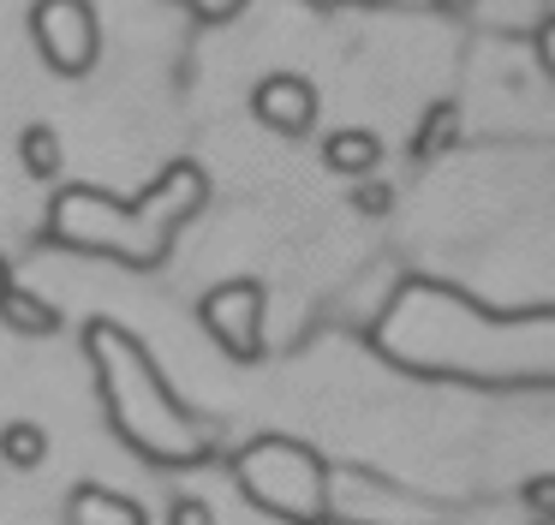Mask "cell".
<instances>
[{
  "instance_id": "7",
  "label": "cell",
  "mask_w": 555,
  "mask_h": 525,
  "mask_svg": "<svg viewBox=\"0 0 555 525\" xmlns=\"http://www.w3.org/2000/svg\"><path fill=\"white\" fill-rule=\"evenodd\" d=\"M66 525H150V513L138 508L132 496H120V489L78 484L73 496H66Z\"/></svg>"
},
{
  "instance_id": "10",
  "label": "cell",
  "mask_w": 555,
  "mask_h": 525,
  "mask_svg": "<svg viewBox=\"0 0 555 525\" xmlns=\"http://www.w3.org/2000/svg\"><path fill=\"white\" fill-rule=\"evenodd\" d=\"M0 460L13 465V472H37V465L49 460V430L30 424V418L7 424V430H0Z\"/></svg>"
},
{
  "instance_id": "20",
  "label": "cell",
  "mask_w": 555,
  "mask_h": 525,
  "mask_svg": "<svg viewBox=\"0 0 555 525\" xmlns=\"http://www.w3.org/2000/svg\"><path fill=\"white\" fill-rule=\"evenodd\" d=\"M538 525H555V513H550V520H538Z\"/></svg>"
},
{
  "instance_id": "15",
  "label": "cell",
  "mask_w": 555,
  "mask_h": 525,
  "mask_svg": "<svg viewBox=\"0 0 555 525\" xmlns=\"http://www.w3.org/2000/svg\"><path fill=\"white\" fill-rule=\"evenodd\" d=\"M168 525H216V513H209V501L180 496V501H173V513H168Z\"/></svg>"
},
{
  "instance_id": "14",
  "label": "cell",
  "mask_w": 555,
  "mask_h": 525,
  "mask_svg": "<svg viewBox=\"0 0 555 525\" xmlns=\"http://www.w3.org/2000/svg\"><path fill=\"white\" fill-rule=\"evenodd\" d=\"M526 508L538 513V520H550V513H555V472L526 477Z\"/></svg>"
},
{
  "instance_id": "17",
  "label": "cell",
  "mask_w": 555,
  "mask_h": 525,
  "mask_svg": "<svg viewBox=\"0 0 555 525\" xmlns=\"http://www.w3.org/2000/svg\"><path fill=\"white\" fill-rule=\"evenodd\" d=\"M538 54H543V66H550V78H555V18L538 30Z\"/></svg>"
},
{
  "instance_id": "6",
  "label": "cell",
  "mask_w": 555,
  "mask_h": 525,
  "mask_svg": "<svg viewBox=\"0 0 555 525\" xmlns=\"http://www.w3.org/2000/svg\"><path fill=\"white\" fill-rule=\"evenodd\" d=\"M251 107L269 131H281V138H305V131L317 126V90L299 72H269L251 90Z\"/></svg>"
},
{
  "instance_id": "18",
  "label": "cell",
  "mask_w": 555,
  "mask_h": 525,
  "mask_svg": "<svg viewBox=\"0 0 555 525\" xmlns=\"http://www.w3.org/2000/svg\"><path fill=\"white\" fill-rule=\"evenodd\" d=\"M7 286H13V281H7V257H0V293H7Z\"/></svg>"
},
{
  "instance_id": "5",
  "label": "cell",
  "mask_w": 555,
  "mask_h": 525,
  "mask_svg": "<svg viewBox=\"0 0 555 525\" xmlns=\"http://www.w3.org/2000/svg\"><path fill=\"white\" fill-rule=\"evenodd\" d=\"M197 317H204L209 341L221 346L228 358L251 364L263 358V286L257 281H221L197 298Z\"/></svg>"
},
{
  "instance_id": "2",
  "label": "cell",
  "mask_w": 555,
  "mask_h": 525,
  "mask_svg": "<svg viewBox=\"0 0 555 525\" xmlns=\"http://www.w3.org/2000/svg\"><path fill=\"white\" fill-rule=\"evenodd\" d=\"M90 364L102 376V400H108V418L126 441H132L144 460L156 465H192L209 453L204 430L185 418V406L168 394L156 358L120 329V322H90L85 329Z\"/></svg>"
},
{
  "instance_id": "1",
  "label": "cell",
  "mask_w": 555,
  "mask_h": 525,
  "mask_svg": "<svg viewBox=\"0 0 555 525\" xmlns=\"http://www.w3.org/2000/svg\"><path fill=\"white\" fill-rule=\"evenodd\" d=\"M209 179L197 162H173L144 197L120 203L96 185H66L49 203V233L73 251H102L114 262H132V269H156L168 257L173 233L204 209Z\"/></svg>"
},
{
  "instance_id": "4",
  "label": "cell",
  "mask_w": 555,
  "mask_h": 525,
  "mask_svg": "<svg viewBox=\"0 0 555 525\" xmlns=\"http://www.w3.org/2000/svg\"><path fill=\"white\" fill-rule=\"evenodd\" d=\"M30 36H37V54L49 60V72H61V78H85L102 54V24L90 0H37Z\"/></svg>"
},
{
  "instance_id": "12",
  "label": "cell",
  "mask_w": 555,
  "mask_h": 525,
  "mask_svg": "<svg viewBox=\"0 0 555 525\" xmlns=\"http://www.w3.org/2000/svg\"><path fill=\"white\" fill-rule=\"evenodd\" d=\"M18 155H25V174L30 179H42V185H49V179H61V131L54 126H25V138H18Z\"/></svg>"
},
{
  "instance_id": "3",
  "label": "cell",
  "mask_w": 555,
  "mask_h": 525,
  "mask_svg": "<svg viewBox=\"0 0 555 525\" xmlns=\"http://www.w3.org/2000/svg\"><path fill=\"white\" fill-rule=\"evenodd\" d=\"M233 477L257 508L287 525H328V513H335V484H328L323 453L293 436H251L233 453Z\"/></svg>"
},
{
  "instance_id": "19",
  "label": "cell",
  "mask_w": 555,
  "mask_h": 525,
  "mask_svg": "<svg viewBox=\"0 0 555 525\" xmlns=\"http://www.w3.org/2000/svg\"><path fill=\"white\" fill-rule=\"evenodd\" d=\"M317 7H340V0H317Z\"/></svg>"
},
{
  "instance_id": "13",
  "label": "cell",
  "mask_w": 555,
  "mask_h": 525,
  "mask_svg": "<svg viewBox=\"0 0 555 525\" xmlns=\"http://www.w3.org/2000/svg\"><path fill=\"white\" fill-rule=\"evenodd\" d=\"M352 209H359V215H388V209H395V191H388L383 179H359V191H352Z\"/></svg>"
},
{
  "instance_id": "9",
  "label": "cell",
  "mask_w": 555,
  "mask_h": 525,
  "mask_svg": "<svg viewBox=\"0 0 555 525\" xmlns=\"http://www.w3.org/2000/svg\"><path fill=\"white\" fill-rule=\"evenodd\" d=\"M0 322H7L13 334H25V341L61 334V310H54L42 293H30V286H7V293H0Z\"/></svg>"
},
{
  "instance_id": "16",
  "label": "cell",
  "mask_w": 555,
  "mask_h": 525,
  "mask_svg": "<svg viewBox=\"0 0 555 525\" xmlns=\"http://www.w3.org/2000/svg\"><path fill=\"white\" fill-rule=\"evenodd\" d=\"M192 18H204V24H221V18H233V12L245 7V0H180Z\"/></svg>"
},
{
  "instance_id": "11",
  "label": "cell",
  "mask_w": 555,
  "mask_h": 525,
  "mask_svg": "<svg viewBox=\"0 0 555 525\" xmlns=\"http://www.w3.org/2000/svg\"><path fill=\"white\" fill-rule=\"evenodd\" d=\"M460 143V107L454 102H436L430 114L418 119V138H412V155L418 162H436V155H448Z\"/></svg>"
},
{
  "instance_id": "8",
  "label": "cell",
  "mask_w": 555,
  "mask_h": 525,
  "mask_svg": "<svg viewBox=\"0 0 555 525\" xmlns=\"http://www.w3.org/2000/svg\"><path fill=\"white\" fill-rule=\"evenodd\" d=\"M383 162V138L364 126H340L323 138V167L328 174H347V179H364L371 167Z\"/></svg>"
}]
</instances>
